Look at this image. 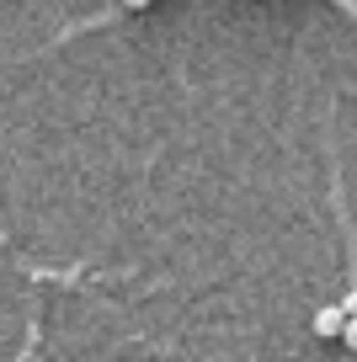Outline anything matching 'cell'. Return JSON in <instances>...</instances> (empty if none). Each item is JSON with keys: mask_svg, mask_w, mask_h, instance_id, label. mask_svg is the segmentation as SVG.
<instances>
[{"mask_svg": "<svg viewBox=\"0 0 357 362\" xmlns=\"http://www.w3.org/2000/svg\"><path fill=\"white\" fill-rule=\"evenodd\" d=\"M346 309L341 304H331V309H320V315H314V336H341V325H346Z\"/></svg>", "mask_w": 357, "mask_h": 362, "instance_id": "cell-1", "label": "cell"}, {"mask_svg": "<svg viewBox=\"0 0 357 362\" xmlns=\"http://www.w3.org/2000/svg\"><path fill=\"white\" fill-rule=\"evenodd\" d=\"M123 6H128V11H144V6H149V0H123Z\"/></svg>", "mask_w": 357, "mask_h": 362, "instance_id": "cell-2", "label": "cell"}]
</instances>
